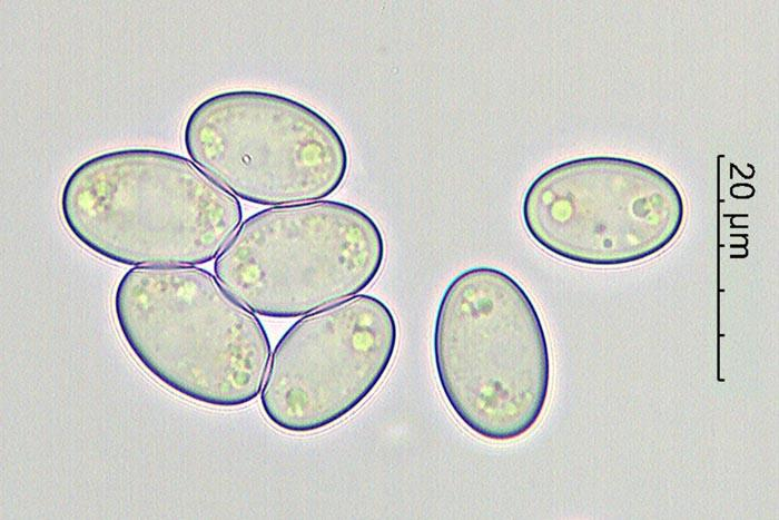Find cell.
I'll list each match as a JSON object with an SVG mask.
<instances>
[{
	"label": "cell",
	"instance_id": "cell-1",
	"mask_svg": "<svg viewBox=\"0 0 779 520\" xmlns=\"http://www.w3.org/2000/svg\"><path fill=\"white\" fill-rule=\"evenodd\" d=\"M59 212L81 246L131 267L208 263L243 219L233 193L185 156L156 148L83 160L63 183Z\"/></svg>",
	"mask_w": 779,
	"mask_h": 520
},
{
	"label": "cell",
	"instance_id": "cell-2",
	"mask_svg": "<svg viewBox=\"0 0 779 520\" xmlns=\"http://www.w3.org/2000/svg\"><path fill=\"white\" fill-rule=\"evenodd\" d=\"M112 311L130 353L177 394L216 408L260 394L272 355L266 328L210 272L131 267L116 285Z\"/></svg>",
	"mask_w": 779,
	"mask_h": 520
},
{
	"label": "cell",
	"instance_id": "cell-3",
	"mask_svg": "<svg viewBox=\"0 0 779 520\" xmlns=\"http://www.w3.org/2000/svg\"><path fill=\"white\" fill-rule=\"evenodd\" d=\"M432 349L441 391L470 432L507 442L539 422L549 344L534 303L510 274L479 266L456 275L440 300Z\"/></svg>",
	"mask_w": 779,
	"mask_h": 520
},
{
	"label": "cell",
	"instance_id": "cell-4",
	"mask_svg": "<svg viewBox=\"0 0 779 520\" xmlns=\"http://www.w3.org/2000/svg\"><path fill=\"white\" fill-rule=\"evenodd\" d=\"M386 255L376 220L319 199L248 216L214 262L221 285L255 314L304 316L368 287Z\"/></svg>",
	"mask_w": 779,
	"mask_h": 520
},
{
	"label": "cell",
	"instance_id": "cell-5",
	"mask_svg": "<svg viewBox=\"0 0 779 520\" xmlns=\"http://www.w3.org/2000/svg\"><path fill=\"white\" fill-rule=\"evenodd\" d=\"M190 159L235 196L264 206L326 198L344 183L347 145L315 108L255 89L211 95L187 116Z\"/></svg>",
	"mask_w": 779,
	"mask_h": 520
},
{
	"label": "cell",
	"instance_id": "cell-6",
	"mask_svg": "<svg viewBox=\"0 0 779 520\" xmlns=\"http://www.w3.org/2000/svg\"><path fill=\"white\" fill-rule=\"evenodd\" d=\"M521 215L546 252L578 264L618 266L668 247L682 227L684 203L677 185L652 166L589 156L535 177Z\"/></svg>",
	"mask_w": 779,
	"mask_h": 520
},
{
	"label": "cell",
	"instance_id": "cell-7",
	"mask_svg": "<svg viewBox=\"0 0 779 520\" xmlns=\"http://www.w3.org/2000/svg\"><path fill=\"white\" fill-rule=\"evenodd\" d=\"M398 326L376 296L357 294L312 312L278 340L260 391L268 422L280 431H323L358 409L393 363Z\"/></svg>",
	"mask_w": 779,
	"mask_h": 520
}]
</instances>
